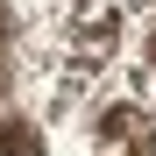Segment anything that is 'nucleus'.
Instances as JSON below:
<instances>
[{
    "mask_svg": "<svg viewBox=\"0 0 156 156\" xmlns=\"http://www.w3.org/2000/svg\"><path fill=\"white\" fill-rule=\"evenodd\" d=\"M0 156H36V142L21 135V128H7V149H0Z\"/></svg>",
    "mask_w": 156,
    "mask_h": 156,
    "instance_id": "obj_1",
    "label": "nucleus"
},
{
    "mask_svg": "<svg viewBox=\"0 0 156 156\" xmlns=\"http://www.w3.org/2000/svg\"><path fill=\"white\" fill-rule=\"evenodd\" d=\"M0 43H7V36H0ZM0 92H7V50H0Z\"/></svg>",
    "mask_w": 156,
    "mask_h": 156,
    "instance_id": "obj_2",
    "label": "nucleus"
}]
</instances>
